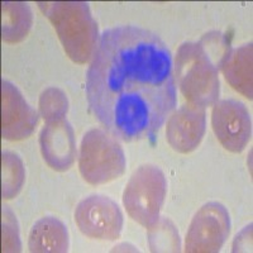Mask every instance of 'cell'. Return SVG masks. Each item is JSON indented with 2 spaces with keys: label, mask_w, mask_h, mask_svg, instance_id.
Instances as JSON below:
<instances>
[{
  "label": "cell",
  "mask_w": 253,
  "mask_h": 253,
  "mask_svg": "<svg viewBox=\"0 0 253 253\" xmlns=\"http://www.w3.org/2000/svg\"><path fill=\"white\" fill-rule=\"evenodd\" d=\"M85 91L91 113L113 137L124 142L150 138L176 107L170 49L146 28L112 27L101 33Z\"/></svg>",
  "instance_id": "6da1fadb"
},
{
  "label": "cell",
  "mask_w": 253,
  "mask_h": 253,
  "mask_svg": "<svg viewBox=\"0 0 253 253\" xmlns=\"http://www.w3.org/2000/svg\"><path fill=\"white\" fill-rule=\"evenodd\" d=\"M37 5L55 28L70 60L79 65L90 62L100 36L89 4L85 1H38Z\"/></svg>",
  "instance_id": "7a4b0ae2"
},
{
  "label": "cell",
  "mask_w": 253,
  "mask_h": 253,
  "mask_svg": "<svg viewBox=\"0 0 253 253\" xmlns=\"http://www.w3.org/2000/svg\"><path fill=\"white\" fill-rule=\"evenodd\" d=\"M173 67L178 89L187 103L205 109L219 100V69L200 42H185L178 47Z\"/></svg>",
  "instance_id": "3957f363"
},
{
  "label": "cell",
  "mask_w": 253,
  "mask_h": 253,
  "mask_svg": "<svg viewBox=\"0 0 253 253\" xmlns=\"http://www.w3.org/2000/svg\"><path fill=\"white\" fill-rule=\"evenodd\" d=\"M126 155L118 139L107 130L92 128L84 134L79 151V170L87 184L98 186L121 177Z\"/></svg>",
  "instance_id": "277c9868"
},
{
  "label": "cell",
  "mask_w": 253,
  "mask_h": 253,
  "mask_svg": "<svg viewBox=\"0 0 253 253\" xmlns=\"http://www.w3.org/2000/svg\"><path fill=\"white\" fill-rule=\"evenodd\" d=\"M166 193L164 171L155 165H143L130 176L123 191V205L135 223L148 229L160 219Z\"/></svg>",
  "instance_id": "5b68a950"
},
{
  "label": "cell",
  "mask_w": 253,
  "mask_h": 253,
  "mask_svg": "<svg viewBox=\"0 0 253 253\" xmlns=\"http://www.w3.org/2000/svg\"><path fill=\"white\" fill-rule=\"evenodd\" d=\"M75 223L87 238L115 241L121 237L124 218L118 204L105 195L84 198L75 209Z\"/></svg>",
  "instance_id": "8992f818"
},
{
  "label": "cell",
  "mask_w": 253,
  "mask_h": 253,
  "mask_svg": "<svg viewBox=\"0 0 253 253\" xmlns=\"http://www.w3.org/2000/svg\"><path fill=\"white\" fill-rule=\"evenodd\" d=\"M230 233V215L218 202H209L196 211L185 239L189 253L219 252Z\"/></svg>",
  "instance_id": "52a82bcc"
},
{
  "label": "cell",
  "mask_w": 253,
  "mask_h": 253,
  "mask_svg": "<svg viewBox=\"0 0 253 253\" xmlns=\"http://www.w3.org/2000/svg\"><path fill=\"white\" fill-rule=\"evenodd\" d=\"M211 126L225 150L241 153L252 135V119L243 103L234 99L218 100L211 110Z\"/></svg>",
  "instance_id": "ba28073f"
},
{
  "label": "cell",
  "mask_w": 253,
  "mask_h": 253,
  "mask_svg": "<svg viewBox=\"0 0 253 253\" xmlns=\"http://www.w3.org/2000/svg\"><path fill=\"white\" fill-rule=\"evenodd\" d=\"M40 113L27 103L10 81H1V135L6 141H22L35 132Z\"/></svg>",
  "instance_id": "9c48e42d"
},
{
  "label": "cell",
  "mask_w": 253,
  "mask_h": 253,
  "mask_svg": "<svg viewBox=\"0 0 253 253\" xmlns=\"http://www.w3.org/2000/svg\"><path fill=\"white\" fill-rule=\"evenodd\" d=\"M205 130L207 113L204 108L184 104L167 121V143L176 152L191 153L200 146Z\"/></svg>",
  "instance_id": "30bf717a"
},
{
  "label": "cell",
  "mask_w": 253,
  "mask_h": 253,
  "mask_svg": "<svg viewBox=\"0 0 253 253\" xmlns=\"http://www.w3.org/2000/svg\"><path fill=\"white\" fill-rule=\"evenodd\" d=\"M40 148L43 161L52 170H70L76 160L75 133L66 118L47 122L40 133Z\"/></svg>",
  "instance_id": "8fae6325"
},
{
  "label": "cell",
  "mask_w": 253,
  "mask_h": 253,
  "mask_svg": "<svg viewBox=\"0 0 253 253\" xmlns=\"http://www.w3.org/2000/svg\"><path fill=\"white\" fill-rule=\"evenodd\" d=\"M70 237L63 221L55 216H43L31 228L28 248L33 253H65L69 251Z\"/></svg>",
  "instance_id": "7c38bea8"
},
{
  "label": "cell",
  "mask_w": 253,
  "mask_h": 253,
  "mask_svg": "<svg viewBox=\"0 0 253 253\" xmlns=\"http://www.w3.org/2000/svg\"><path fill=\"white\" fill-rule=\"evenodd\" d=\"M252 51V43L232 48L220 69L230 86L250 100L253 96Z\"/></svg>",
  "instance_id": "4fadbf2b"
},
{
  "label": "cell",
  "mask_w": 253,
  "mask_h": 253,
  "mask_svg": "<svg viewBox=\"0 0 253 253\" xmlns=\"http://www.w3.org/2000/svg\"><path fill=\"white\" fill-rule=\"evenodd\" d=\"M33 26V12L28 3H1V38L8 44L20 43L26 40Z\"/></svg>",
  "instance_id": "5bb4252c"
},
{
  "label": "cell",
  "mask_w": 253,
  "mask_h": 253,
  "mask_svg": "<svg viewBox=\"0 0 253 253\" xmlns=\"http://www.w3.org/2000/svg\"><path fill=\"white\" fill-rule=\"evenodd\" d=\"M26 181V169L22 158L12 151L1 153V196L10 200L20 193Z\"/></svg>",
  "instance_id": "9a60e30c"
},
{
  "label": "cell",
  "mask_w": 253,
  "mask_h": 253,
  "mask_svg": "<svg viewBox=\"0 0 253 253\" xmlns=\"http://www.w3.org/2000/svg\"><path fill=\"white\" fill-rule=\"evenodd\" d=\"M148 245L151 252H180L181 239L172 221L160 216L152 227L148 228Z\"/></svg>",
  "instance_id": "2e32d148"
},
{
  "label": "cell",
  "mask_w": 253,
  "mask_h": 253,
  "mask_svg": "<svg viewBox=\"0 0 253 253\" xmlns=\"http://www.w3.org/2000/svg\"><path fill=\"white\" fill-rule=\"evenodd\" d=\"M38 108H40V112H38L40 117L46 123L66 118L69 113V99H67L66 92L60 87H47L40 95Z\"/></svg>",
  "instance_id": "e0dca14e"
},
{
  "label": "cell",
  "mask_w": 253,
  "mask_h": 253,
  "mask_svg": "<svg viewBox=\"0 0 253 253\" xmlns=\"http://www.w3.org/2000/svg\"><path fill=\"white\" fill-rule=\"evenodd\" d=\"M1 247L3 252H22V241L18 219L13 210L6 205L1 208Z\"/></svg>",
  "instance_id": "ac0fdd59"
},
{
  "label": "cell",
  "mask_w": 253,
  "mask_h": 253,
  "mask_svg": "<svg viewBox=\"0 0 253 253\" xmlns=\"http://www.w3.org/2000/svg\"><path fill=\"white\" fill-rule=\"evenodd\" d=\"M199 42L204 47V49L207 51L209 57L211 58V61L215 63L216 67L220 70L225 58L229 55L230 49H232L225 36L220 32H209V33L203 36V38Z\"/></svg>",
  "instance_id": "d6986e66"
}]
</instances>
